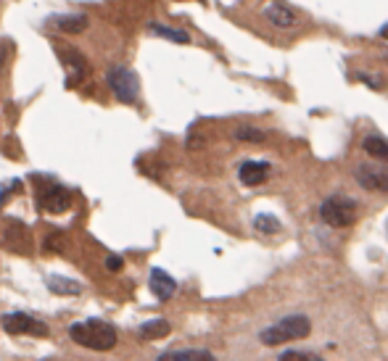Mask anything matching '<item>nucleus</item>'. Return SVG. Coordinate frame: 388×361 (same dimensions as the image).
I'll return each instance as SVG.
<instances>
[{
    "mask_svg": "<svg viewBox=\"0 0 388 361\" xmlns=\"http://www.w3.org/2000/svg\"><path fill=\"white\" fill-rule=\"evenodd\" d=\"M195 3H206V0H195Z\"/></svg>",
    "mask_w": 388,
    "mask_h": 361,
    "instance_id": "nucleus-25",
    "label": "nucleus"
},
{
    "mask_svg": "<svg viewBox=\"0 0 388 361\" xmlns=\"http://www.w3.org/2000/svg\"><path fill=\"white\" fill-rule=\"evenodd\" d=\"M106 85H109V90L114 93L116 100H122V103H138L140 85H138L135 72H129L125 66H111L106 72Z\"/></svg>",
    "mask_w": 388,
    "mask_h": 361,
    "instance_id": "nucleus-4",
    "label": "nucleus"
},
{
    "mask_svg": "<svg viewBox=\"0 0 388 361\" xmlns=\"http://www.w3.org/2000/svg\"><path fill=\"white\" fill-rule=\"evenodd\" d=\"M58 56H61V63H64L66 69L69 85H77V82H82V79L87 77V63H85V58H82L74 47H61Z\"/></svg>",
    "mask_w": 388,
    "mask_h": 361,
    "instance_id": "nucleus-9",
    "label": "nucleus"
},
{
    "mask_svg": "<svg viewBox=\"0 0 388 361\" xmlns=\"http://www.w3.org/2000/svg\"><path fill=\"white\" fill-rule=\"evenodd\" d=\"M69 338L82 348L90 351H111L116 346V330L109 322L100 319H85V322H74L69 327Z\"/></svg>",
    "mask_w": 388,
    "mask_h": 361,
    "instance_id": "nucleus-1",
    "label": "nucleus"
},
{
    "mask_svg": "<svg viewBox=\"0 0 388 361\" xmlns=\"http://www.w3.org/2000/svg\"><path fill=\"white\" fill-rule=\"evenodd\" d=\"M19 190H21V182H19V179H11V182H6V185H3V190H0V204H3V201H6V198H8L11 193H19Z\"/></svg>",
    "mask_w": 388,
    "mask_h": 361,
    "instance_id": "nucleus-22",
    "label": "nucleus"
},
{
    "mask_svg": "<svg viewBox=\"0 0 388 361\" xmlns=\"http://www.w3.org/2000/svg\"><path fill=\"white\" fill-rule=\"evenodd\" d=\"M309 330H312V322L307 316H285V319H280L272 327H267L261 332L259 340L264 346H283V343H291V340H299V338H307Z\"/></svg>",
    "mask_w": 388,
    "mask_h": 361,
    "instance_id": "nucleus-2",
    "label": "nucleus"
},
{
    "mask_svg": "<svg viewBox=\"0 0 388 361\" xmlns=\"http://www.w3.org/2000/svg\"><path fill=\"white\" fill-rule=\"evenodd\" d=\"M159 361H214L209 351L201 348H191V351H166L159 356Z\"/></svg>",
    "mask_w": 388,
    "mask_h": 361,
    "instance_id": "nucleus-14",
    "label": "nucleus"
},
{
    "mask_svg": "<svg viewBox=\"0 0 388 361\" xmlns=\"http://www.w3.org/2000/svg\"><path fill=\"white\" fill-rule=\"evenodd\" d=\"M354 179L367 190H388V164H362L354 169Z\"/></svg>",
    "mask_w": 388,
    "mask_h": 361,
    "instance_id": "nucleus-8",
    "label": "nucleus"
},
{
    "mask_svg": "<svg viewBox=\"0 0 388 361\" xmlns=\"http://www.w3.org/2000/svg\"><path fill=\"white\" fill-rule=\"evenodd\" d=\"M280 361H323L314 353H307V351H285L280 353Z\"/></svg>",
    "mask_w": 388,
    "mask_h": 361,
    "instance_id": "nucleus-20",
    "label": "nucleus"
},
{
    "mask_svg": "<svg viewBox=\"0 0 388 361\" xmlns=\"http://www.w3.org/2000/svg\"><path fill=\"white\" fill-rule=\"evenodd\" d=\"M254 227H257L259 232H264V235H275V232H280V221H277L272 214H259L257 219H254Z\"/></svg>",
    "mask_w": 388,
    "mask_h": 361,
    "instance_id": "nucleus-18",
    "label": "nucleus"
},
{
    "mask_svg": "<svg viewBox=\"0 0 388 361\" xmlns=\"http://www.w3.org/2000/svg\"><path fill=\"white\" fill-rule=\"evenodd\" d=\"M151 290L159 300H169L175 293H177V283L175 277H169L164 269H151Z\"/></svg>",
    "mask_w": 388,
    "mask_h": 361,
    "instance_id": "nucleus-11",
    "label": "nucleus"
},
{
    "mask_svg": "<svg viewBox=\"0 0 388 361\" xmlns=\"http://www.w3.org/2000/svg\"><path fill=\"white\" fill-rule=\"evenodd\" d=\"M0 325L8 335H30V338H48L50 330L45 322L24 314V311H11V314L0 316Z\"/></svg>",
    "mask_w": 388,
    "mask_h": 361,
    "instance_id": "nucleus-5",
    "label": "nucleus"
},
{
    "mask_svg": "<svg viewBox=\"0 0 388 361\" xmlns=\"http://www.w3.org/2000/svg\"><path fill=\"white\" fill-rule=\"evenodd\" d=\"M238 177H241L243 185L257 188L270 177V164L267 161H243L241 169H238Z\"/></svg>",
    "mask_w": 388,
    "mask_h": 361,
    "instance_id": "nucleus-10",
    "label": "nucleus"
},
{
    "mask_svg": "<svg viewBox=\"0 0 388 361\" xmlns=\"http://www.w3.org/2000/svg\"><path fill=\"white\" fill-rule=\"evenodd\" d=\"M362 148H365L372 158H378V161H388V140H383V138H378V135L365 138V140H362Z\"/></svg>",
    "mask_w": 388,
    "mask_h": 361,
    "instance_id": "nucleus-17",
    "label": "nucleus"
},
{
    "mask_svg": "<svg viewBox=\"0 0 388 361\" xmlns=\"http://www.w3.org/2000/svg\"><path fill=\"white\" fill-rule=\"evenodd\" d=\"M380 37H386V40H388V24L383 27V30H380Z\"/></svg>",
    "mask_w": 388,
    "mask_h": 361,
    "instance_id": "nucleus-24",
    "label": "nucleus"
},
{
    "mask_svg": "<svg viewBox=\"0 0 388 361\" xmlns=\"http://www.w3.org/2000/svg\"><path fill=\"white\" fill-rule=\"evenodd\" d=\"M48 290L53 296H80L82 285L77 280H69L64 274H50L48 277Z\"/></svg>",
    "mask_w": 388,
    "mask_h": 361,
    "instance_id": "nucleus-13",
    "label": "nucleus"
},
{
    "mask_svg": "<svg viewBox=\"0 0 388 361\" xmlns=\"http://www.w3.org/2000/svg\"><path fill=\"white\" fill-rule=\"evenodd\" d=\"M261 14L277 30H291V27H299V21H301V14L296 8H291L288 3H283V0H267Z\"/></svg>",
    "mask_w": 388,
    "mask_h": 361,
    "instance_id": "nucleus-7",
    "label": "nucleus"
},
{
    "mask_svg": "<svg viewBox=\"0 0 388 361\" xmlns=\"http://www.w3.org/2000/svg\"><path fill=\"white\" fill-rule=\"evenodd\" d=\"M48 27L64 32V34H80L87 27V16L85 14H64V16H50Z\"/></svg>",
    "mask_w": 388,
    "mask_h": 361,
    "instance_id": "nucleus-12",
    "label": "nucleus"
},
{
    "mask_svg": "<svg viewBox=\"0 0 388 361\" xmlns=\"http://www.w3.org/2000/svg\"><path fill=\"white\" fill-rule=\"evenodd\" d=\"M235 140L241 142H261L264 140V132L257 129V127H238L235 129Z\"/></svg>",
    "mask_w": 388,
    "mask_h": 361,
    "instance_id": "nucleus-19",
    "label": "nucleus"
},
{
    "mask_svg": "<svg viewBox=\"0 0 388 361\" xmlns=\"http://www.w3.org/2000/svg\"><path fill=\"white\" fill-rule=\"evenodd\" d=\"M138 335H140L143 340H159V338H166V335H169V322H166V319H151V322H146V325L138 330Z\"/></svg>",
    "mask_w": 388,
    "mask_h": 361,
    "instance_id": "nucleus-16",
    "label": "nucleus"
},
{
    "mask_svg": "<svg viewBox=\"0 0 388 361\" xmlns=\"http://www.w3.org/2000/svg\"><path fill=\"white\" fill-rule=\"evenodd\" d=\"M37 206L43 211H48V214H64L66 208L72 206V193L64 185H56V182L40 185V190H37Z\"/></svg>",
    "mask_w": 388,
    "mask_h": 361,
    "instance_id": "nucleus-6",
    "label": "nucleus"
},
{
    "mask_svg": "<svg viewBox=\"0 0 388 361\" xmlns=\"http://www.w3.org/2000/svg\"><path fill=\"white\" fill-rule=\"evenodd\" d=\"M320 219L333 227V230H343L352 227L356 221V204L346 195H330L327 201L320 206Z\"/></svg>",
    "mask_w": 388,
    "mask_h": 361,
    "instance_id": "nucleus-3",
    "label": "nucleus"
},
{
    "mask_svg": "<svg viewBox=\"0 0 388 361\" xmlns=\"http://www.w3.org/2000/svg\"><path fill=\"white\" fill-rule=\"evenodd\" d=\"M45 248H48L50 253L64 251V235H58V232H53V235H48V237H45Z\"/></svg>",
    "mask_w": 388,
    "mask_h": 361,
    "instance_id": "nucleus-21",
    "label": "nucleus"
},
{
    "mask_svg": "<svg viewBox=\"0 0 388 361\" xmlns=\"http://www.w3.org/2000/svg\"><path fill=\"white\" fill-rule=\"evenodd\" d=\"M148 32H153V34H159L164 40H169V43H177V45H188L191 43V34L182 30H172V27H164V24H148Z\"/></svg>",
    "mask_w": 388,
    "mask_h": 361,
    "instance_id": "nucleus-15",
    "label": "nucleus"
},
{
    "mask_svg": "<svg viewBox=\"0 0 388 361\" xmlns=\"http://www.w3.org/2000/svg\"><path fill=\"white\" fill-rule=\"evenodd\" d=\"M122 267H125L122 256H109V259H106V269H109V272H119Z\"/></svg>",
    "mask_w": 388,
    "mask_h": 361,
    "instance_id": "nucleus-23",
    "label": "nucleus"
}]
</instances>
